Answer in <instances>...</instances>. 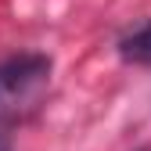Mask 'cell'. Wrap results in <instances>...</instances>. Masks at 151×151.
<instances>
[{
    "instance_id": "obj_1",
    "label": "cell",
    "mask_w": 151,
    "mask_h": 151,
    "mask_svg": "<svg viewBox=\"0 0 151 151\" xmlns=\"http://www.w3.org/2000/svg\"><path fill=\"white\" fill-rule=\"evenodd\" d=\"M50 79L47 54H11L0 61V115Z\"/></svg>"
},
{
    "instance_id": "obj_2",
    "label": "cell",
    "mask_w": 151,
    "mask_h": 151,
    "mask_svg": "<svg viewBox=\"0 0 151 151\" xmlns=\"http://www.w3.org/2000/svg\"><path fill=\"white\" fill-rule=\"evenodd\" d=\"M119 58L126 65H144L151 68V22L137 25V29H129L126 36H119Z\"/></svg>"
},
{
    "instance_id": "obj_3",
    "label": "cell",
    "mask_w": 151,
    "mask_h": 151,
    "mask_svg": "<svg viewBox=\"0 0 151 151\" xmlns=\"http://www.w3.org/2000/svg\"><path fill=\"white\" fill-rule=\"evenodd\" d=\"M0 151H11V137L4 133V129H0Z\"/></svg>"
}]
</instances>
